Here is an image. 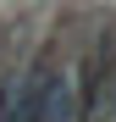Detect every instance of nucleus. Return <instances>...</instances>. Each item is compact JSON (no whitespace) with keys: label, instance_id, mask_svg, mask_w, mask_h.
Listing matches in <instances>:
<instances>
[{"label":"nucleus","instance_id":"nucleus-3","mask_svg":"<svg viewBox=\"0 0 116 122\" xmlns=\"http://www.w3.org/2000/svg\"><path fill=\"white\" fill-rule=\"evenodd\" d=\"M100 122H116V72H111V83L100 94Z\"/></svg>","mask_w":116,"mask_h":122},{"label":"nucleus","instance_id":"nucleus-2","mask_svg":"<svg viewBox=\"0 0 116 122\" xmlns=\"http://www.w3.org/2000/svg\"><path fill=\"white\" fill-rule=\"evenodd\" d=\"M33 122H77V100H72V78L66 67H50L44 89H39V111Z\"/></svg>","mask_w":116,"mask_h":122},{"label":"nucleus","instance_id":"nucleus-1","mask_svg":"<svg viewBox=\"0 0 116 122\" xmlns=\"http://www.w3.org/2000/svg\"><path fill=\"white\" fill-rule=\"evenodd\" d=\"M50 67H55V50L44 45L28 67H11L6 78H0V122H33V111H39V89H44Z\"/></svg>","mask_w":116,"mask_h":122}]
</instances>
